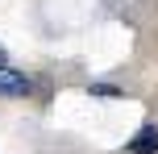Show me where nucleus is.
<instances>
[{"label": "nucleus", "instance_id": "3", "mask_svg": "<svg viewBox=\"0 0 158 154\" xmlns=\"http://www.w3.org/2000/svg\"><path fill=\"white\" fill-rule=\"evenodd\" d=\"M92 96H117V88H108V83H96V88H92Z\"/></svg>", "mask_w": 158, "mask_h": 154}, {"label": "nucleus", "instance_id": "2", "mask_svg": "<svg viewBox=\"0 0 158 154\" xmlns=\"http://www.w3.org/2000/svg\"><path fill=\"white\" fill-rule=\"evenodd\" d=\"M129 154H158V125H146V129L129 142Z\"/></svg>", "mask_w": 158, "mask_h": 154}, {"label": "nucleus", "instance_id": "1", "mask_svg": "<svg viewBox=\"0 0 158 154\" xmlns=\"http://www.w3.org/2000/svg\"><path fill=\"white\" fill-rule=\"evenodd\" d=\"M29 92V79H25L21 71H13V67L0 63V96H25Z\"/></svg>", "mask_w": 158, "mask_h": 154}, {"label": "nucleus", "instance_id": "4", "mask_svg": "<svg viewBox=\"0 0 158 154\" xmlns=\"http://www.w3.org/2000/svg\"><path fill=\"white\" fill-rule=\"evenodd\" d=\"M0 63H4V50H0Z\"/></svg>", "mask_w": 158, "mask_h": 154}]
</instances>
